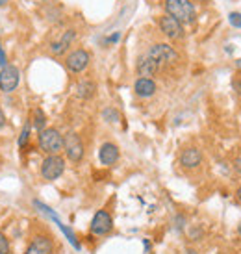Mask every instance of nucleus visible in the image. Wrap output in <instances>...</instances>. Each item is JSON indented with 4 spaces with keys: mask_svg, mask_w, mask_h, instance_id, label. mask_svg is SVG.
Wrapping results in <instances>:
<instances>
[{
    "mask_svg": "<svg viewBox=\"0 0 241 254\" xmlns=\"http://www.w3.org/2000/svg\"><path fill=\"white\" fill-rule=\"evenodd\" d=\"M165 11L167 15L175 17L178 22L182 24H189L195 21V6L189 0H165Z\"/></svg>",
    "mask_w": 241,
    "mask_h": 254,
    "instance_id": "f257e3e1",
    "label": "nucleus"
},
{
    "mask_svg": "<svg viewBox=\"0 0 241 254\" xmlns=\"http://www.w3.org/2000/svg\"><path fill=\"white\" fill-rule=\"evenodd\" d=\"M39 147L43 152L47 154H60L63 150V135L60 134V130L56 128H45L43 132H39Z\"/></svg>",
    "mask_w": 241,
    "mask_h": 254,
    "instance_id": "f03ea898",
    "label": "nucleus"
},
{
    "mask_svg": "<svg viewBox=\"0 0 241 254\" xmlns=\"http://www.w3.org/2000/svg\"><path fill=\"white\" fill-rule=\"evenodd\" d=\"M65 173V160L60 154L47 156L41 163V177L47 182H54Z\"/></svg>",
    "mask_w": 241,
    "mask_h": 254,
    "instance_id": "7ed1b4c3",
    "label": "nucleus"
},
{
    "mask_svg": "<svg viewBox=\"0 0 241 254\" xmlns=\"http://www.w3.org/2000/svg\"><path fill=\"white\" fill-rule=\"evenodd\" d=\"M114 230V217L108 210H99V212L93 215L91 225H89V232L97 238L108 236V234Z\"/></svg>",
    "mask_w": 241,
    "mask_h": 254,
    "instance_id": "20e7f679",
    "label": "nucleus"
},
{
    "mask_svg": "<svg viewBox=\"0 0 241 254\" xmlns=\"http://www.w3.org/2000/svg\"><path fill=\"white\" fill-rule=\"evenodd\" d=\"M152 60H156L160 65H175L178 62V52L167 43H156L147 52Z\"/></svg>",
    "mask_w": 241,
    "mask_h": 254,
    "instance_id": "39448f33",
    "label": "nucleus"
},
{
    "mask_svg": "<svg viewBox=\"0 0 241 254\" xmlns=\"http://www.w3.org/2000/svg\"><path fill=\"white\" fill-rule=\"evenodd\" d=\"M54 251H56V245H54L52 236H49V234H36L26 245L24 254H54Z\"/></svg>",
    "mask_w": 241,
    "mask_h": 254,
    "instance_id": "423d86ee",
    "label": "nucleus"
},
{
    "mask_svg": "<svg viewBox=\"0 0 241 254\" xmlns=\"http://www.w3.org/2000/svg\"><path fill=\"white\" fill-rule=\"evenodd\" d=\"M63 150H65V156L72 163H80L82 158H84V143H82V137L78 134H74V132H69L63 137Z\"/></svg>",
    "mask_w": 241,
    "mask_h": 254,
    "instance_id": "0eeeda50",
    "label": "nucleus"
},
{
    "mask_svg": "<svg viewBox=\"0 0 241 254\" xmlns=\"http://www.w3.org/2000/svg\"><path fill=\"white\" fill-rule=\"evenodd\" d=\"M19 80H21V74H19V69L15 65L2 67V71H0V91L4 93L15 91L17 85H19Z\"/></svg>",
    "mask_w": 241,
    "mask_h": 254,
    "instance_id": "6e6552de",
    "label": "nucleus"
},
{
    "mask_svg": "<svg viewBox=\"0 0 241 254\" xmlns=\"http://www.w3.org/2000/svg\"><path fill=\"white\" fill-rule=\"evenodd\" d=\"M89 52L84 49H76V50H72L71 54L67 56V60H65V65H67V69L71 72H82L85 71V67L89 65Z\"/></svg>",
    "mask_w": 241,
    "mask_h": 254,
    "instance_id": "1a4fd4ad",
    "label": "nucleus"
},
{
    "mask_svg": "<svg viewBox=\"0 0 241 254\" xmlns=\"http://www.w3.org/2000/svg\"><path fill=\"white\" fill-rule=\"evenodd\" d=\"M34 206H36V208H39V210H41L43 213H47V215H49V217L52 219V221H54V223H56V225L60 226V228H61V232H63L65 236H67V240L71 241L72 247H74V249H80V243H78V240H76V236H74V232H72V230L69 228V226H65L63 223L60 221V217H58L56 213H54L52 210H50L49 206H45L43 202H39V200H34Z\"/></svg>",
    "mask_w": 241,
    "mask_h": 254,
    "instance_id": "9d476101",
    "label": "nucleus"
},
{
    "mask_svg": "<svg viewBox=\"0 0 241 254\" xmlns=\"http://www.w3.org/2000/svg\"><path fill=\"white\" fill-rule=\"evenodd\" d=\"M160 28H162V32L169 37V39H180V37L184 36L182 22H178L177 19L171 17V15H163L162 19H160Z\"/></svg>",
    "mask_w": 241,
    "mask_h": 254,
    "instance_id": "9b49d317",
    "label": "nucleus"
},
{
    "mask_svg": "<svg viewBox=\"0 0 241 254\" xmlns=\"http://www.w3.org/2000/svg\"><path fill=\"white\" fill-rule=\"evenodd\" d=\"M200 163H202V152L197 147H189L182 150L180 154V165L185 169H197Z\"/></svg>",
    "mask_w": 241,
    "mask_h": 254,
    "instance_id": "f8f14e48",
    "label": "nucleus"
},
{
    "mask_svg": "<svg viewBox=\"0 0 241 254\" xmlns=\"http://www.w3.org/2000/svg\"><path fill=\"white\" fill-rule=\"evenodd\" d=\"M160 67H162V65L147 54V56L139 58V62H137V67H135V69H137V74H139L141 78H149V76H154V74L160 71Z\"/></svg>",
    "mask_w": 241,
    "mask_h": 254,
    "instance_id": "ddd939ff",
    "label": "nucleus"
},
{
    "mask_svg": "<svg viewBox=\"0 0 241 254\" xmlns=\"http://www.w3.org/2000/svg\"><path fill=\"white\" fill-rule=\"evenodd\" d=\"M99 160L102 165H114L119 160V147L114 145V143H104L99 150Z\"/></svg>",
    "mask_w": 241,
    "mask_h": 254,
    "instance_id": "4468645a",
    "label": "nucleus"
},
{
    "mask_svg": "<svg viewBox=\"0 0 241 254\" xmlns=\"http://www.w3.org/2000/svg\"><path fill=\"white\" fill-rule=\"evenodd\" d=\"M156 82L152 80V78H137L134 84V91L137 97H141V99H149L152 97L154 93H156Z\"/></svg>",
    "mask_w": 241,
    "mask_h": 254,
    "instance_id": "2eb2a0df",
    "label": "nucleus"
},
{
    "mask_svg": "<svg viewBox=\"0 0 241 254\" xmlns=\"http://www.w3.org/2000/svg\"><path fill=\"white\" fill-rule=\"evenodd\" d=\"M74 37H76V32H74V30H67L58 41H54L52 45H50V52L56 54V56L65 54V50L71 47V43L74 41Z\"/></svg>",
    "mask_w": 241,
    "mask_h": 254,
    "instance_id": "dca6fc26",
    "label": "nucleus"
},
{
    "mask_svg": "<svg viewBox=\"0 0 241 254\" xmlns=\"http://www.w3.org/2000/svg\"><path fill=\"white\" fill-rule=\"evenodd\" d=\"M95 91H97V85H95V82H91V80H82V82L76 85V95L84 100L91 99L93 95H95Z\"/></svg>",
    "mask_w": 241,
    "mask_h": 254,
    "instance_id": "f3484780",
    "label": "nucleus"
},
{
    "mask_svg": "<svg viewBox=\"0 0 241 254\" xmlns=\"http://www.w3.org/2000/svg\"><path fill=\"white\" fill-rule=\"evenodd\" d=\"M45 125H47V117L43 113L41 108H36L34 110V119H32V127L36 128L37 132H43L45 130Z\"/></svg>",
    "mask_w": 241,
    "mask_h": 254,
    "instance_id": "a211bd4d",
    "label": "nucleus"
},
{
    "mask_svg": "<svg viewBox=\"0 0 241 254\" xmlns=\"http://www.w3.org/2000/svg\"><path fill=\"white\" fill-rule=\"evenodd\" d=\"M0 254H11V243L6 234L0 230Z\"/></svg>",
    "mask_w": 241,
    "mask_h": 254,
    "instance_id": "6ab92c4d",
    "label": "nucleus"
},
{
    "mask_svg": "<svg viewBox=\"0 0 241 254\" xmlns=\"http://www.w3.org/2000/svg\"><path fill=\"white\" fill-rule=\"evenodd\" d=\"M102 117L108 121V123H117L119 121V113L115 108H106L104 112H102Z\"/></svg>",
    "mask_w": 241,
    "mask_h": 254,
    "instance_id": "aec40b11",
    "label": "nucleus"
},
{
    "mask_svg": "<svg viewBox=\"0 0 241 254\" xmlns=\"http://www.w3.org/2000/svg\"><path fill=\"white\" fill-rule=\"evenodd\" d=\"M28 139H30V123H26V125H24V128H22L21 137H19V148H24V147H26Z\"/></svg>",
    "mask_w": 241,
    "mask_h": 254,
    "instance_id": "412c9836",
    "label": "nucleus"
},
{
    "mask_svg": "<svg viewBox=\"0 0 241 254\" xmlns=\"http://www.w3.org/2000/svg\"><path fill=\"white\" fill-rule=\"evenodd\" d=\"M230 24H232L234 28H241V13H238V11L230 13Z\"/></svg>",
    "mask_w": 241,
    "mask_h": 254,
    "instance_id": "4be33fe9",
    "label": "nucleus"
},
{
    "mask_svg": "<svg viewBox=\"0 0 241 254\" xmlns=\"http://www.w3.org/2000/svg\"><path fill=\"white\" fill-rule=\"evenodd\" d=\"M200 236H202V230H200L199 226H193L191 230H189V238H191V241H199Z\"/></svg>",
    "mask_w": 241,
    "mask_h": 254,
    "instance_id": "5701e85b",
    "label": "nucleus"
},
{
    "mask_svg": "<svg viewBox=\"0 0 241 254\" xmlns=\"http://www.w3.org/2000/svg\"><path fill=\"white\" fill-rule=\"evenodd\" d=\"M7 65V58H6V52L2 50V45H0V67H6Z\"/></svg>",
    "mask_w": 241,
    "mask_h": 254,
    "instance_id": "b1692460",
    "label": "nucleus"
},
{
    "mask_svg": "<svg viewBox=\"0 0 241 254\" xmlns=\"http://www.w3.org/2000/svg\"><path fill=\"white\" fill-rule=\"evenodd\" d=\"M232 167L238 175H241V158H234V162H232Z\"/></svg>",
    "mask_w": 241,
    "mask_h": 254,
    "instance_id": "393cba45",
    "label": "nucleus"
},
{
    "mask_svg": "<svg viewBox=\"0 0 241 254\" xmlns=\"http://www.w3.org/2000/svg\"><path fill=\"white\" fill-rule=\"evenodd\" d=\"M4 125H6V115H4V112H2V108H0V130L4 128Z\"/></svg>",
    "mask_w": 241,
    "mask_h": 254,
    "instance_id": "a878e982",
    "label": "nucleus"
},
{
    "mask_svg": "<svg viewBox=\"0 0 241 254\" xmlns=\"http://www.w3.org/2000/svg\"><path fill=\"white\" fill-rule=\"evenodd\" d=\"M119 37H120V34H119V32H115L112 37H108V43H117V41H119Z\"/></svg>",
    "mask_w": 241,
    "mask_h": 254,
    "instance_id": "bb28decb",
    "label": "nucleus"
},
{
    "mask_svg": "<svg viewBox=\"0 0 241 254\" xmlns=\"http://www.w3.org/2000/svg\"><path fill=\"white\" fill-rule=\"evenodd\" d=\"M236 198H238V202H241V186L238 188V191H236Z\"/></svg>",
    "mask_w": 241,
    "mask_h": 254,
    "instance_id": "cd10ccee",
    "label": "nucleus"
},
{
    "mask_svg": "<svg viewBox=\"0 0 241 254\" xmlns=\"http://www.w3.org/2000/svg\"><path fill=\"white\" fill-rule=\"evenodd\" d=\"M187 254H197V253H195L193 249H187Z\"/></svg>",
    "mask_w": 241,
    "mask_h": 254,
    "instance_id": "c85d7f7f",
    "label": "nucleus"
},
{
    "mask_svg": "<svg viewBox=\"0 0 241 254\" xmlns=\"http://www.w3.org/2000/svg\"><path fill=\"white\" fill-rule=\"evenodd\" d=\"M238 234H240V236H241V223H240V225H238Z\"/></svg>",
    "mask_w": 241,
    "mask_h": 254,
    "instance_id": "c756f323",
    "label": "nucleus"
},
{
    "mask_svg": "<svg viewBox=\"0 0 241 254\" xmlns=\"http://www.w3.org/2000/svg\"><path fill=\"white\" fill-rule=\"evenodd\" d=\"M7 0H0V6H4V4H6Z\"/></svg>",
    "mask_w": 241,
    "mask_h": 254,
    "instance_id": "7c9ffc66",
    "label": "nucleus"
},
{
    "mask_svg": "<svg viewBox=\"0 0 241 254\" xmlns=\"http://www.w3.org/2000/svg\"><path fill=\"white\" fill-rule=\"evenodd\" d=\"M202 2H206V0H202Z\"/></svg>",
    "mask_w": 241,
    "mask_h": 254,
    "instance_id": "2f4dec72",
    "label": "nucleus"
}]
</instances>
